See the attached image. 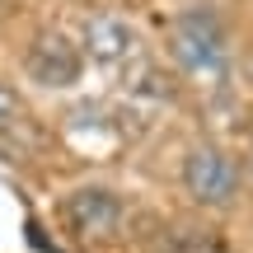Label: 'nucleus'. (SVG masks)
<instances>
[{
  "label": "nucleus",
  "instance_id": "obj_1",
  "mask_svg": "<svg viewBox=\"0 0 253 253\" xmlns=\"http://www.w3.org/2000/svg\"><path fill=\"white\" fill-rule=\"evenodd\" d=\"M169 56L188 75H225L230 38H225V24L216 19V9H207V5L178 9L169 24Z\"/></svg>",
  "mask_w": 253,
  "mask_h": 253
},
{
  "label": "nucleus",
  "instance_id": "obj_2",
  "mask_svg": "<svg viewBox=\"0 0 253 253\" xmlns=\"http://www.w3.org/2000/svg\"><path fill=\"white\" fill-rule=\"evenodd\" d=\"M183 188L197 207H230L239 197V164L220 145H192L183 155Z\"/></svg>",
  "mask_w": 253,
  "mask_h": 253
},
{
  "label": "nucleus",
  "instance_id": "obj_3",
  "mask_svg": "<svg viewBox=\"0 0 253 253\" xmlns=\"http://www.w3.org/2000/svg\"><path fill=\"white\" fill-rule=\"evenodd\" d=\"M24 71H28V80L42 84V89H66V84L80 80L84 56H80V47H75L66 33L42 28V33L33 38V47L24 52Z\"/></svg>",
  "mask_w": 253,
  "mask_h": 253
},
{
  "label": "nucleus",
  "instance_id": "obj_4",
  "mask_svg": "<svg viewBox=\"0 0 253 253\" xmlns=\"http://www.w3.org/2000/svg\"><path fill=\"white\" fill-rule=\"evenodd\" d=\"M61 216H66V225H71V235L108 239V235H118L126 207H122V197L113 188H75L71 197L61 202Z\"/></svg>",
  "mask_w": 253,
  "mask_h": 253
},
{
  "label": "nucleus",
  "instance_id": "obj_5",
  "mask_svg": "<svg viewBox=\"0 0 253 253\" xmlns=\"http://www.w3.org/2000/svg\"><path fill=\"white\" fill-rule=\"evenodd\" d=\"M84 47H89L99 61H118L126 47H131V33H126V24H118L113 14H99L84 28Z\"/></svg>",
  "mask_w": 253,
  "mask_h": 253
},
{
  "label": "nucleus",
  "instance_id": "obj_6",
  "mask_svg": "<svg viewBox=\"0 0 253 253\" xmlns=\"http://www.w3.org/2000/svg\"><path fill=\"white\" fill-rule=\"evenodd\" d=\"M19 118H24V99L9 84H0V126H14Z\"/></svg>",
  "mask_w": 253,
  "mask_h": 253
}]
</instances>
